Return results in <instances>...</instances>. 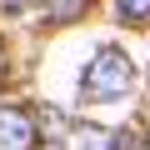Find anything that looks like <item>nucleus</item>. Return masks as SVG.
I'll use <instances>...</instances> for the list:
<instances>
[{
    "instance_id": "nucleus-1",
    "label": "nucleus",
    "mask_w": 150,
    "mask_h": 150,
    "mask_svg": "<svg viewBox=\"0 0 150 150\" xmlns=\"http://www.w3.org/2000/svg\"><path fill=\"white\" fill-rule=\"evenodd\" d=\"M130 90H135V60L115 45H100L80 75V95L85 100H120Z\"/></svg>"
},
{
    "instance_id": "nucleus-2",
    "label": "nucleus",
    "mask_w": 150,
    "mask_h": 150,
    "mask_svg": "<svg viewBox=\"0 0 150 150\" xmlns=\"http://www.w3.org/2000/svg\"><path fill=\"white\" fill-rule=\"evenodd\" d=\"M40 125L30 120V110L20 105H0V150H35Z\"/></svg>"
},
{
    "instance_id": "nucleus-3",
    "label": "nucleus",
    "mask_w": 150,
    "mask_h": 150,
    "mask_svg": "<svg viewBox=\"0 0 150 150\" xmlns=\"http://www.w3.org/2000/svg\"><path fill=\"white\" fill-rule=\"evenodd\" d=\"M85 5H90V0H45L50 20H80V15H85Z\"/></svg>"
},
{
    "instance_id": "nucleus-4",
    "label": "nucleus",
    "mask_w": 150,
    "mask_h": 150,
    "mask_svg": "<svg viewBox=\"0 0 150 150\" xmlns=\"http://www.w3.org/2000/svg\"><path fill=\"white\" fill-rule=\"evenodd\" d=\"M115 10H120V20L140 25V20H150V0H115Z\"/></svg>"
},
{
    "instance_id": "nucleus-5",
    "label": "nucleus",
    "mask_w": 150,
    "mask_h": 150,
    "mask_svg": "<svg viewBox=\"0 0 150 150\" xmlns=\"http://www.w3.org/2000/svg\"><path fill=\"white\" fill-rule=\"evenodd\" d=\"M140 145H145V140H140L135 130H120V135H115V150H140Z\"/></svg>"
},
{
    "instance_id": "nucleus-6",
    "label": "nucleus",
    "mask_w": 150,
    "mask_h": 150,
    "mask_svg": "<svg viewBox=\"0 0 150 150\" xmlns=\"http://www.w3.org/2000/svg\"><path fill=\"white\" fill-rule=\"evenodd\" d=\"M110 145H115V140H110V135H100V130H90V135H85V150H110Z\"/></svg>"
},
{
    "instance_id": "nucleus-7",
    "label": "nucleus",
    "mask_w": 150,
    "mask_h": 150,
    "mask_svg": "<svg viewBox=\"0 0 150 150\" xmlns=\"http://www.w3.org/2000/svg\"><path fill=\"white\" fill-rule=\"evenodd\" d=\"M25 5H30V0H0V10H10V15H15V10H25Z\"/></svg>"
}]
</instances>
